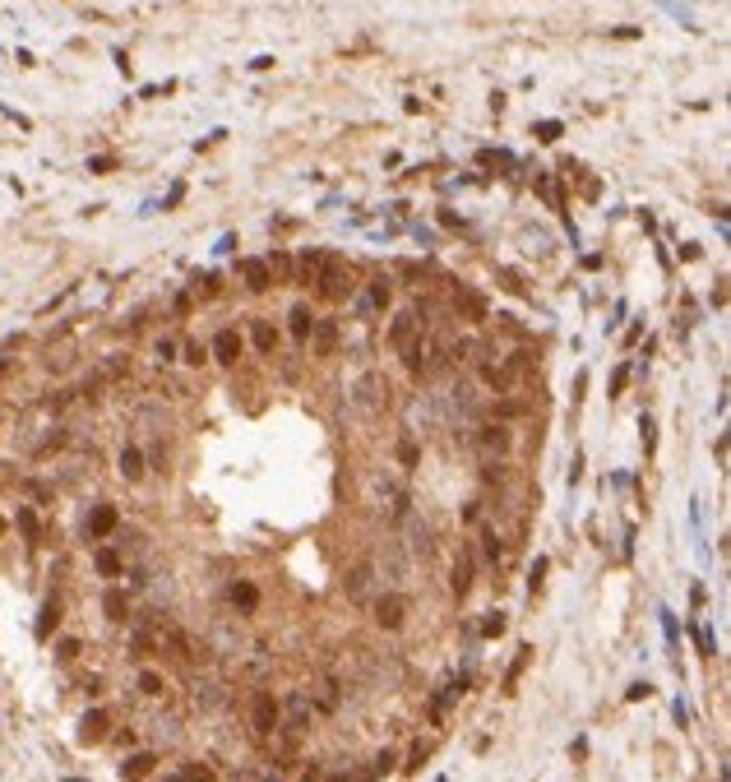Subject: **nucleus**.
<instances>
[{
	"mask_svg": "<svg viewBox=\"0 0 731 782\" xmlns=\"http://www.w3.org/2000/svg\"><path fill=\"white\" fill-rule=\"evenodd\" d=\"M510 426H505V421H491V426H481V449L486 454H505L510 449Z\"/></svg>",
	"mask_w": 731,
	"mask_h": 782,
	"instance_id": "nucleus-8",
	"label": "nucleus"
},
{
	"mask_svg": "<svg viewBox=\"0 0 731 782\" xmlns=\"http://www.w3.org/2000/svg\"><path fill=\"white\" fill-rule=\"evenodd\" d=\"M421 315L417 310H399V315H394V324H389V342H394V347H403V342H412L421 333Z\"/></svg>",
	"mask_w": 731,
	"mask_h": 782,
	"instance_id": "nucleus-5",
	"label": "nucleus"
},
{
	"mask_svg": "<svg viewBox=\"0 0 731 782\" xmlns=\"http://www.w3.org/2000/svg\"><path fill=\"white\" fill-rule=\"evenodd\" d=\"M148 769H153V755H134V759L125 764V778H144Z\"/></svg>",
	"mask_w": 731,
	"mask_h": 782,
	"instance_id": "nucleus-16",
	"label": "nucleus"
},
{
	"mask_svg": "<svg viewBox=\"0 0 731 782\" xmlns=\"http://www.w3.org/2000/svg\"><path fill=\"white\" fill-rule=\"evenodd\" d=\"M467 588H472V560L463 556V560L454 565V597H463Z\"/></svg>",
	"mask_w": 731,
	"mask_h": 782,
	"instance_id": "nucleus-11",
	"label": "nucleus"
},
{
	"mask_svg": "<svg viewBox=\"0 0 731 782\" xmlns=\"http://www.w3.org/2000/svg\"><path fill=\"white\" fill-rule=\"evenodd\" d=\"M370 301H375V306H384V301H389V283H384V278L370 287Z\"/></svg>",
	"mask_w": 731,
	"mask_h": 782,
	"instance_id": "nucleus-21",
	"label": "nucleus"
},
{
	"mask_svg": "<svg viewBox=\"0 0 731 782\" xmlns=\"http://www.w3.org/2000/svg\"><path fill=\"white\" fill-rule=\"evenodd\" d=\"M528 371H532V347H519V352H510L500 366H491L486 380H491V389H496V394H510V389L519 385Z\"/></svg>",
	"mask_w": 731,
	"mask_h": 782,
	"instance_id": "nucleus-1",
	"label": "nucleus"
},
{
	"mask_svg": "<svg viewBox=\"0 0 731 782\" xmlns=\"http://www.w3.org/2000/svg\"><path fill=\"white\" fill-rule=\"evenodd\" d=\"M139 685H144V690H148V694H162V681H157V676H153V672H144V681H139Z\"/></svg>",
	"mask_w": 731,
	"mask_h": 782,
	"instance_id": "nucleus-24",
	"label": "nucleus"
},
{
	"mask_svg": "<svg viewBox=\"0 0 731 782\" xmlns=\"http://www.w3.org/2000/svg\"><path fill=\"white\" fill-rule=\"evenodd\" d=\"M311 329H315V315L306 306H297L292 310V333H297V338H311Z\"/></svg>",
	"mask_w": 731,
	"mask_h": 782,
	"instance_id": "nucleus-12",
	"label": "nucleus"
},
{
	"mask_svg": "<svg viewBox=\"0 0 731 782\" xmlns=\"http://www.w3.org/2000/svg\"><path fill=\"white\" fill-rule=\"evenodd\" d=\"M347 292H352V278H347L343 269L333 264V259H324V274H320V297H324V301H343Z\"/></svg>",
	"mask_w": 731,
	"mask_h": 782,
	"instance_id": "nucleus-2",
	"label": "nucleus"
},
{
	"mask_svg": "<svg viewBox=\"0 0 731 782\" xmlns=\"http://www.w3.org/2000/svg\"><path fill=\"white\" fill-rule=\"evenodd\" d=\"M232 597H241V606H255V588H232Z\"/></svg>",
	"mask_w": 731,
	"mask_h": 782,
	"instance_id": "nucleus-22",
	"label": "nucleus"
},
{
	"mask_svg": "<svg viewBox=\"0 0 731 782\" xmlns=\"http://www.w3.org/2000/svg\"><path fill=\"white\" fill-rule=\"evenodd\" d=\"M98 570H102V574H116V570H121V560H116L111 551H102V556H98Z\"/></svg>",
	"mask_w": 731,
	"mask_h": 782,
	"instance_id": "nucleus-19",
	"label": "nucleus"
},
{
	"mask_svg": "<svg viewBox=\"0 0 731 782\" xmlns=\"http://www.w3.org/2000/svg\"><path fill=\"white\" fill-rule=\"evenodd\" d=\"M519 412H528V403H523V398H505L496 408V417H519Z\"/></svg>",
	"mask_w": 731,
	"mask_h": 782,
	"instance_id": "nucleus-17",
	"label": "nucleus"
},
{
	"mask_svg": "<svg viewBox=\"0 0 731 782\" xmlns=\"http://www.w3.org/2000/svg\"><path fill=\"white\" fill-rule=\"evenodd\" d=\"M370 574H375V565H356L352 579H347V593H352V597H366V593H370Z\"/></svg>",
	"mask_w": 731,
	"mask_h": 782,
	"instance_id": "nucleus-10",
	"label": "nucleus"
},
{
	"mask_svg": "<svg viewBox=\"0 0 731 782\" xmlns=\"http://www.w3.org/2000/svg\"><path fill=\"white\" fill-rule=\"evenodd\" d=\"M375 620H380L384 629H399L403 620H408V597H403V593H384V597L375 602Z\"/></svg>",
	"mask_w": 731,
	"mask_h": 782,
	"instance_id": "nucleus-3",
	"label": "nucleus"
},
{
	"mask_svg": "<svg viewBox=\"0 0 731 782\" xmlns=\"http://www.w3.org/2000/svg\"><path fill=\"white\" fill-rule=\"evenodd\" d=\"M213 357H218L222 366H236V357H241V333H236V329H222L218 338H213Z\"/></svg>",
	"mask_w": 731,
	"mask_h": 782,
	"instance_id": "nucleus-6",
	"label": "nucleus"
},
{
	"mask_svg": "<svg viewBox=\"0 0 731 782\" xmlns=\"http://www.w3.org/2000/svg\"><path fill=\"white\" fill-rule=\"evenodd\" d=\"M380 375H366V385H361V408H375V403H380Z\"/></svg>",
	"mask_w": 731,
	"mask_h": 782,
	"instance_id": "nucleus-15",
	"label": "nucleus"
},
{
	"mask_svg": "<svg viewBox=\"0 0 731 782\" xmlns=\"http://www.w3.org/2000/svg\"><path fill=\"white\" fill-rule=\"evenodd\" d=\"M250 333H255V347H259V352H273V329H269L264 320L250 324Z\"/></svg>",
	"mask_w": 731,
	"mask_h": 782,
	"instance_id": "nucleus-14",
	"label": "nucleus"
},
{
	"mask_svg": "<svg viewBox=\"0 0 731 782\" xmlns=\"http://www.w3.org/2000/svg\"><path fill=\"white\" fill-rule=\"evenodd\" d=\"M250 722H255L259 736H269V731L278 727V704H273V694H269V690L255 694V704H250Z\"/></svg>",
	"mask_w": 731,
	"mask_h": 782,
	"instance_id": "nucleus-4",
	"label": "nucleus"
},
{
	"mask_svg": "<svg viewBox=\"0 0 731 782\" xmlns=\"http://www.w3.org/2000/svg\"><path fill=\"white\" fill-rule=\"evenodd\" d=\"M111 523H116V514H111V509H98V514H93V532H107Z\"/></svg>",
	"mask_w": 731,
	"mask_h": 782,
	"instance_id": "nucleus-18",
	"label": "nucleus"
},
{
	"mask_svg": "<svg viewBox=\"0 0 731 782\" xmlns=\"http://www.w3.org/2000/svg\"><path fill=\"white\" fill-rule=\"evenodd\" d=\"M204 357H209V352H204V347H200V342H186V361H190V366H200V361H204Z\"/></svg>",
	"mask_w": 731,
	"mask_h": 782,
	"instance_id": "nucleus-20",
	"label": "nucleus"
},
{
	"mask_svg": "<svg viewBox=\"0 0 731 782\" xmlns=\"http://www.w3.org/2000/svg\"><path fill=\"white\" fill-rule=\"evenodd\" d=\"M481 541H486V556H491V560H500V537H496V532H486Z\"/></svg>",
	"mask_w": 731,
	"mask_h": 782,
	"instance_id": "nucleus-23",
	"label": "nucleus"
},
{
	"mask_svg": "<svg viewBox=\"0 0 731 782\" xmlns=\"http://www.w3.org/2000/svg\"><path fill=\"white\" fill-rule=\"evenodd\" d=\"M121 473L130 477V482H139V477H144V459H139V449H125V454H121Z\"/></svg>",
	"mask_w": 731,
	"mask_h": 782,
	"instance_id": "nucleus-13",
	"label": "nucleus"
},
{
	"mask_svg": "<svg viewBox=\"0 0 731 782\" xmlns=\"http://www.w3.org/2000/svg\"><path fill=\"white\" fill-rule=\"evenodd\" d=\"M333 342H338V324H333V320H320V324H315V352L329 357Z\"/></svg>",
	"mask_w": 731,
	"mask_h": 782,
	"instance_id": "nucleus-9",
	"label": "nucleus"
},
{
	"mask_svg": "<svg viewBox=\"0 0 731 782\" xmlns=\"http://www.w3.org/2000/svg\"><path fill=\"white\" fill-rule=\"evenodd\" d=\"M241 278H245L250 292H264V287L273 283V269H269L264 259H241Z\"/></svg>",
	"mask_w": 731,
	"mask_h": 782,
	"instance_id": "nucleus-7",
	"label": "nucleus"
}]
</instances>
